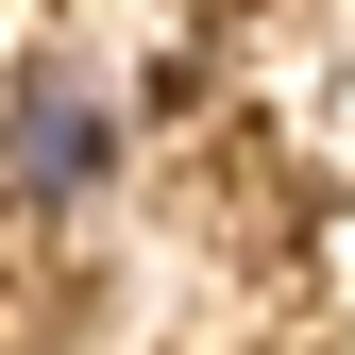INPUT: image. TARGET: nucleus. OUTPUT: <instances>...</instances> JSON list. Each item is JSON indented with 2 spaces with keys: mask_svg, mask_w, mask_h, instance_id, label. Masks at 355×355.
<instances>
[{
  "mask_svg": "<svg viewBox=\"0 0 355 355\" xmlns=\"http://www.w3.org/2000/svg\"><path fill=\"white\" fill-rule=\"evenodd\" d=\"M119 169V102L85 68H17V102H0V187H34V203H85Z\"/></svg>",
  "mask_w": 355,
  "mask_h": 355,
  "instance_id": "1",
  "label": "nucleus"
}]
</instances>
